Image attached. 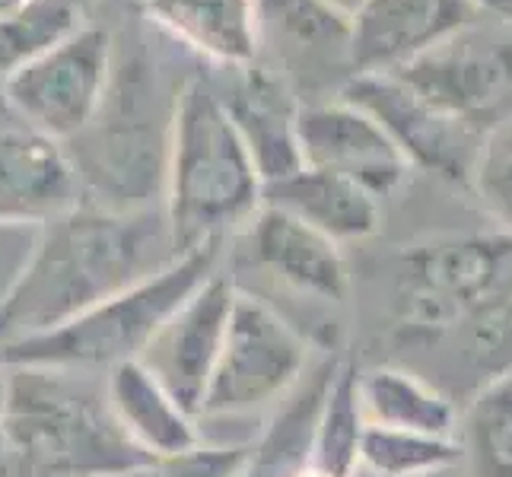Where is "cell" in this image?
Segmentation results:
<instances>
[{
    "label": "cell",
    "instance_id": "6da1fadb",
    "mask_svg": "<svg viewBox=\"0 0 512 477\" xmlns=\"http://www.w3.org/2000/svg\"><path fill=\"white\" fill-rule=\"evenodd\" d=\"M175 258L163 204L140 210L77 204L39 226V242L0 296V347L61 328Z\"/></svg>",
    "mask_w": 512,
    "mask_h": 477
},
{
    "label": "cell",
    "instance_id": "7a4b0ae2",
    "mask_svg": "<svg viewBox=\"0 0 512 477\" xmlns=\"http://www.w3.org/2000/svg\"><path fill=\"white\" fill-rule=\"evenodd\" d=\"M185 80H172L144 42L125 51L115 42L112 80L99 112L70 144L83 204L140 210L163 204L175 102Z\"/></svg>",
    "mask_w": 512,
    "mask_h": 477
},
{
    "label": "cell",
    "instance_id": "3957f363",
    "mask_svg": "<svg viewBox=\"0 0 512 477\" xmlns=\"http://www.w3.org/2000/svg\"><path fill=\"white\" fill-rule=\"evenodd\" d=\"M264 182L239 128L229 118L214 77L188 74L175 102L163 214L179 255L226 245L261 207Z\"/></svg>",
    "mask_w": 512,
    "mask_h": 477
},
{
    "label": "cell",
    "instance_id": "277c9868",
    "mask_svg": "<svg viewBox=\"0 0 512 477\" xmlns=\"http://www.w3.org/2000/svg\"><path fill=\"white\" fill-rule=\"evenodd\" d=\"M10 373L0 420L20 477H115L150 462L115 423L102 376L45 366H10Z\"/></svg>",
    "mask_w": 512,
    "mask_h": 477
},
{
    "label": "cell",
    "instance_id": "5b68a950",
    "mask_svg": "<svg viewBox=\"0 0 512 477\" xmlns=\"http://www.w3.org/2000/svg\"><path fill=\"white\" fill-rule=\"evenodd\" d=\"M223 245H201L179 255L163 271L140 284L102 299L83 315L70 318L61 328L35 334L26 341L0 347V363L7 366H45L70 373L105 376L121 363L140 360L153 334L166 318L198 290L204 280L220 271Z\"/></svg>",
    "mask_w": 512,
    "mask_h": 477
},
{
    "label": "cell",
    "instance_id": "8992f818",
    "mask_svg": "<svg viewBox=\"0 0 512 477\" xmlns=\"http://www.w3.org/2000/svg\"><path fill=\"white\" fill-rule=\"evenodd\" d=\"M312 347L271 303L236 290L223 347L198 408V423H261L306 379Z\"/></svg>",
    "mask_w": 512,
    "mask_h": 477
},
{
    "label": "cell",
    "instance_id": "52a82bcc",
    "mask_svg": "<svg viewBox=\"0 0 512 477\" xmlns=\"http://www.w3.org/2000/svg\"><path fill=\"white\" fill-rule=\"evenodd\" d=\"M512 280V236H436L404 245L395 261L401 331L439 334L481 315Z\"/></svg>",
    "mask_w": 512,
    "mask_h": 477
},
{
    "label": "cell",
    "instance_id": "ba28073f",
    "mask_svg": "<svg viewBox=\"0 0 512 477\" xmlns=\"http://www.w3.org/2000/svg\"><path fill=\"white\" fill-rule=\"evenodd\" d=\"M112 61V29L83 20L10 74L0 86V102L29 128L70 144L99 112L112 80Z\"/></svg>",
    "mask_w": 512,
    "mask_h": 477
},
{
    "label": "cell",
    "instance_id": "9c48e42d",
    "mask_svg": "<svg viewBox=\"0 0 512 477\" xmlns=\"http://www.w3.org/2000/svg\"><path fill=\"white\" fill-rule=\"evenodd\" d=\"M395 77L439 112L478 131H484V121L497 125L512 115V45L471 26L423 51L395 70Z\"/></svg>",
    "mask_w": 512,
    "mask_h": 477
},
{
    "label": "cell",
    "instance_id": "30bf717a",
    "mask_svg": "<svg viewBox=\"0 0 512 477\" xmlns=\"http://www.w3.org/2000/svg\"><path fill=\"white\" fill-rule=\"evenodd\" d=\"M338 96L373 115L382 131L395 140V147L404 153L411 169L468 185L484 131L439 112L395 74H350L341 83Z\"/></svg>",
    "mask_w": 512,
    "mask_h": 477
},
{
    "label": "cell",
    "instance_id": "8fae6325",
    "mask_svg": "<svg viewBox=\"0 0 512 477\" xmlns=\"http://www.w3.org/2000/svg\"><path fill=\"white\" fill-rule=\"evenodd\" d=\"M296 144L303 166L344 175L379 201L395 194L414 172L379 121L341 96L299 105Z\"/></svg>",
    "mask_w": 512,
    "mask_h": 477
},
{
    "label": "cell",
    "instance_id": "7c38bea8",
    "mask_svg": "<svg viewBox=\"0 0 512 477\" xmlns=\"http://www.w3.org/2000/svg\"><path fill=\"white\" fill-rule=\"evenodd\" d=\"M236 290L239 287L233 277L214 271L166 318L163 328L156 331L153 341L147 344V350L140 353V363H144L194 417H198L207 382L214 376Z\"/></svg>",
    "mask_w": 512,
    "mask_h": 477
},
{
    "label": "cell",
    "instance_id": "4fadbf2b",
    "mask_svg": "<svg viewBox=\"0 0 512 477\" xmlns=\"http://www.w3.org/2000/svg\"><path fill=\"white\" fill-rule=\"evenodd\" d=\"M83 204L64 144L0 102V226H45Z\"/></svg>",
    "mask_w": 512,
    "mask_h": 477
},
{
    "label": "cell",
    "instance_id": "5bb4252c",
    "mask_svg": "<svg viewBox=\"0 0 512 477\" xmlns=\"http://www.w3.org/2000/svg\"><path fill=\"white\" fill-rule=\"evenodd\" d=\"M471 23L465 0H360L347 16L350 74H395Z\"/></svg>",
    "mask_w": 512,
    "mask_h": 477
},
{
    "label": "cell",
    "instance_id": "9a60e30c",
    "mask_svg": "<svg viewBox=\"0 0 512 477\" xmlns=\"http://www.w3.org/2000/svg\"><path fill=\"white\" fill-rule=\"evenodd\" d=\"M242 236L252 261L280 287L328 306L347 299L350 264L344 258V245L322 236L319 229L261 204Z\"/></svg>",
    "mask_w": 512,
    "mask_h": 477
},
{
    "label": "cell",
    "instance_id": "2e32d148",
    "mask_svg": "<svg viewBox=\"0 0 512 477\" xmlns=\"http://www.w3.org/2000/svg\"><path fill=\"white\" fill-rule=\"evenodd\" d=\"M217 90L255 159V169L264 185L284 179V175L303 166L296 144V112L303 102L296 99V90L284 77V70L258 58L249 67L233 70L229 90H223L220 83Z\"/></svg>",
    "mask_w": 512,
    "mask_h": 477
},
{
    "label": "cell",
    "instance_id": "e0dca14e",
    "mask_svg": "<svg viewBox=\"0 0 512 477\" xmlns=\"http://www.w3.org/2000/svg\"><path fill=\"white\" fill-rule=\"evenodd\" d=\"M144 13L175 45L223 70L261 58V0H144Z\"/></svg>",
    "mask_w": 512,
    "mask_h": 477
},
{
    "label": "cell",
    "instance_id": "ac0fdd59",
    "mask_svg": "<svg viewBox=\"0 0 512 477\" xmlns=\"http://www.w3.org/2000/svg\"><path fill=\"white\" fill-rule=\"evenodd\" d=\"M261 204L303 220L338 245L363 242L382 226V201L376 194L344 175L312 166H299L284 179L268 182L261 191Z\"/></svg>",
    "mask_w": 512,
    "mask_h": 477
},
{
    "label": "cell",
    "instance_id": "d6986e66",
    "mask_svg": "<svg viewBox=\"0 0 512 477\" xmlns=\"http://www.w3.org/2000/svg\"><path fill=\"white\" fill-rule=\"evenodd\" d=\"M102 382L115 423L150 462L201 443L198 417L140 360L109 369Z\"/></svg>",
    "mask_w": 512,
    "mask_h": 477
},
{
    "label": "cell",
    "instance_id": "ffe728a7",
    "mask_svg": "<svg viewBox=\"0 0 512 477\" xmlns=\"http://www.w3.org/2000/svg\"><path fill=\"white\" fill-rule=\"evenodd\" d=\"M338 360L325 357L309 366L306 379L261 420L239 477H296L312 465V433L319 404Z\"/></svg>",
    "mask_w": 512,
    "mask_h": 477
},
{
    "label": "cell",
    "instance_id": "44dd1931",
    "mask_svg": "<svg viewBox=\"0 0 512 477\" xmlns=\"http://www.w3.org/2000/svg\"><path fill=\"white\" fill-rule=\"evenodd\" d=\"M360 404L369 427L414 430L430 436H455L458 411L455 404L401 366H373L360 373Z\"/></svg>",
    "mask_w": 512,
    "mask_h": 477
},
{
    "label": "cell",
    "instance_id": "7402d4cb",
    "mask_svg": "<svg viewBox=\"0 0 512 477\" xmlns=\"http://www.w3.org/2000/svg\"><path fill=\"white\" fill-rule=\"evenodd\" d=\"M455 439L468 477H512V369L474 392Z\"/></svg>",
    "mask_w": 512,
    "mask_h": 477
},
{
    "label": "cell",
    "instance_id": "603a6c76",
    "mask_svg": "<svg viewBox=\"0 0 512 477\" xmlns=\"http://www.w3.org/2000/svg\"><path fill=\"white\" fill-rule=\"evenodd\" d=\"M360 369L338 360L319 404L312 433V468L331 477H353L360 468L366 417L360 404Z\"/></svg>",
    "mask_w": 512,
    "mask_h": 477
},
{
    "label": "cell",
    "instance_id": "cb8c5ba5",
    "mask_svg": "<svg viewBox=\"0 0 512 477\" xmlns=\"http://www.w3.org/2000/svg\"><path fill=\"white\" fill-rule=\"evenodd\" d=\"M462 465L455 436H430L414 430L369 427L360 446V468L373 477H439Z\"/></svg>",
    "mask_w": 512,
    "mask_h": 477
},
{
    "label": "cell",
    "instance_id": "d4e9b609",
    "mask_svg": "<svg viewBox=\"0 0 512 477\" xmlns=\"http://www.w3.org/2000/svg\"><path fill=\"white\" fill-rule=\"evenodd\" d=\"M80 23L83 0H29L16 16L0 20V86Z\"/></svg>",
    "mask_w": 512,
    "mask_h": 477
},
{
    "label": "cell",
    "instance_id": "484cf974",
    "mask_svg": "<svg viewBox=\"0 0 512 477\" xmlns=\"http://www.w3.org/2000/svg\"><path fill=\"white\" fill-rule=\"evenodd\" d=\"M468 185L484 217L503 236H512V115L500 118L497 125L484 131L471 163Z\"/></svg>",
    "mask_w": 512,
    "mask_h": 477
},
{
    "label": "cell",
    "instance_id": "4316f807",
    "mask_svg": "<svg viewBox=\"0 0 512 477\" xmlns=\"http://www.w3.org/2000/svg\"><path fill=\"white\" fill-rule=\"evenodd\" d=\"M245 452L249 446H233V443H207L201 439L198 446L185 452L153 458L137 477H239Z\"/></svg>",
    "mask_w": 512,
    "mask_h": 477
},
{
    "label": "cell",
    "instance_id": "83f0119b",
    "mask_svg": "<svg viewBox=\"0 0 512 477\" xmlns=\"http://www.w3.org/2000/svg\"><path fill=\"white\" fill-rule=\"evenodd\" d=\"M0 477H20V462H16V449L4 420H0Z\"/></svg>",
    "mask_w": 512,
    "mask_h": 477
},
{
    "label": "cell",
    "instance_id": "f1b7e54d",
    "mask_svg": "<svg viewBox=\"0 0 512 477\" xmlns=\"http://www.w3.org/2000/svg\"><path fill=\"white\" fill-rule=\"evenodd\" d=\"M471 13H484L493 16L500 23H512V0H465Z\"/></svg>",
    "mask_w": 512,
    "mask_h": 477
},
{
    "label": "cell",
    "instance_id": "f546056e",
    "mask_svg": "<svg viewBox=\"0 0 512 477\" xmlns=\"http://www.w3.org/2000/svg\"><path fill=\"white\" fill-rule=\"evenodd\" d=\"M10 379H13L10 366H7V363H0V417H4L7 401H10Z\"/></svg>",
    "mask_w": 512,
    "mask_h": 477
},
{
    "label": "cell",
    "instance_id": "4dcf8cb0",
    "mask_svg": "<svg viewBox=\"0 0 512 477\" xmlns=\"http://www.w3.org/2000/svg\"><path fill=\"white\" fill-rule=\"evenodd\" d=\"M26 4L29 0H0V20H10V16H16Z\"/></svg>",
    "mask_w": 512,
    "mask_h": 477
},
{
    "label": "cell",
    "instance_id": "1f68e13d",
    "mask_svg": "<svg viewBox=\"0 0 512 477\" xmlns=\"http://www.w3.org/2000/svg\"><path fill=\"white\" fill-rule=\"evenodd\" d=\"M322 4H328L331 10H338V13L350 16L353 10H357V7H360V0H322Z\"/></svg>",
    "mask_w": 512,
    "mask_h": 477
},
{
    "label": "cell",
    "instance_id": "d6a6232c",
    "mask_svg": "<svg viewBox=\"0 0 512 477\" xmlns=\"http://www.w3.org/2000/svg\"><path fill=\"white\" fill-rule=\"evenodd\" d=\"M296 477H331V474H325V471H319V468H312V465H309L306 471H299Z\"/></svg>",
    "mask_w": 512,
    "mask_h": 477
},
{
    "label": "cell",
    "instance_id": "836d02e7",
    "mask_svg": "<svg viewBox=\"0 0 512 477\" xmlns=\"http://www.w3.org/2000/svg\"><path fill=\"white\" fill-rule=\"evenodd\" d=\"M353 477H373V474H366V471H357V474H353ZM439 477H452V471H449V474H439Z\"/></svg>",
    "mask_w": 512,
    "mask_h": 477
},
{
    "label": "cell",
    "instance_id": "e575fe53",
    "mask_svg": "<svg viewBox=\"0 0 512 477\" xmlns=\"http://www.w3.org/2000/svg\"><path fill=\"white\" fill-rule=\"evenodd\" d=\"M115 477H137V471H131V474H115Z\"/></svg>",
    "mask_w": 512,
    "mask_h": 477
}]
</instances>
